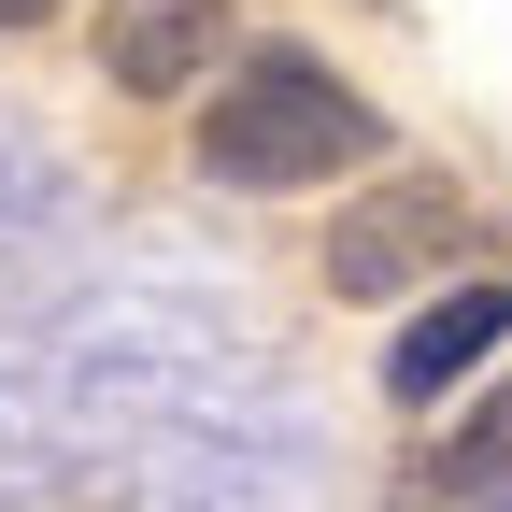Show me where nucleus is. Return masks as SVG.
Wrapping results in <instances>:
<instances>
[{"mask_svg":"<svg viewBox=\"0 0 512 512\" xmlns=\"http://www.w3.org/2000/svg\"><path fill=\"white\" fill-rule=\"evenodd\" d=\"M484 512H512V484H498V498H484Z\"/></svg>","mask_w":512,"mask_h":512,"instance_id":"nucleus-7","label":"nucleus"},{"mask_svg":"<svg viewBox=\"0 0 512 512\" xmlns=\"http://www.w3.org/2000/svg\"><path fill=\"white\" fill-rule=\"evenodd\" d=\"M498 342H512V271L441 285V299H413V313H399V342H384V399H399V413H441V399H456V384H470Z\"/></svg>","mask_w":512,"mask_h":512,"instance_id":"nucleus-3","label":"nucleus"},{"mask_svg":"<svg viewBox=\"0 0 512 512\" xmlns=\"http://www.w3.org/2000/svg\"><path fill=\"white\" fill-rule=\"evenodd\" d=\"M370 157H384V114L313 43L228 57V86L200 100V185H228V200H299V185H342Z\"/></svg>","mask_w":512,"mask_h":512,"instance_id":"nucleus-1","label":"nucleus"},{"mask_svg":"<svg viewBox=\"0 0 512 512\" xmlns=\"http://www.w3.org/2000/svg\"><path fill=\"white\" fill-rule=\"evenodd\" d=\"M214 57H242L228 0H100V86L114 100H185Z\"/></svg>","mask_w":512,"mask_h":512,"instance_id":"nucleus-4","label":"nucleus"},{"mask_svg":"<svg viewBox=\"0 0 512 512\" xmlns=\"http://www.w3.org/2000/svg\"><path fill=\"white\" fill-rule=\"evenodd\" d=\"M498 484H512V370H498L484 399L413 456V498H498Z\"/></svg>","mask_w":512,"mask_h":512,"instance_id":"nucleus-5","label":"nucleus"},{"mask_svg":"<svg viewBox=\"0 0 512 512\" xmlns=\"http://www.w3.org/2000/svg\"><path fill=\"white\" fill-rule=\"evenodd\" d=\"M43 15H57V0H0V43H29V29H43Z\"/></svg>","mask_w":512,"mask_h":512,"instance_id":"nucleus-6","label":"nucleus"},{"mask_svg":"<svg viewBox=\"0 0 512 512\" xmlns=\"http://www.w3.org/2000/svg\"><path fill=\"white\" fill-rule=\"evenodd\" d=\"M456 256H470L456 171H370V200H342V228H328V299L384 313V299H413V285H470Z\"/></svg>","mask_w":512,"mask_h":512,"instance_id":"nucleus-2","label":"nucleus"}]
</instances>
